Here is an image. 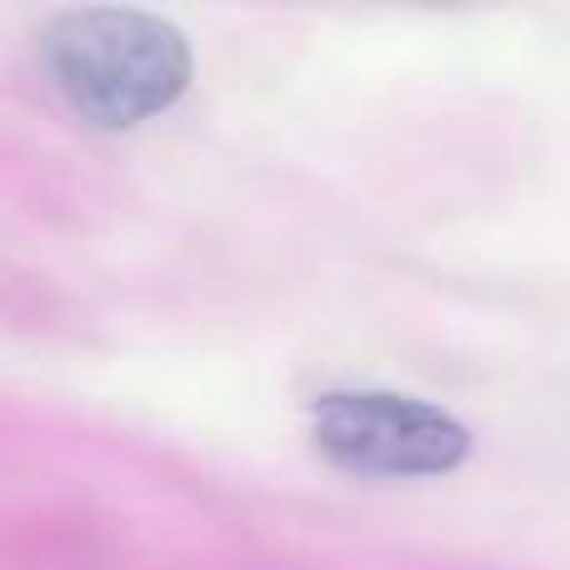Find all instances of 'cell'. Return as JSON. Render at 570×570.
Masks as SVG:
<instances>
[{
    "label": "cell",
    "instance_id": "6da1fadb",
    "mask_svg": "<svg viewBox=\"0 0 570 570\" xmlns=\"http://www.w3.org/2000/svg\"><path fill=\"white\" fill-rule=\"evenodd\" d=\"M56 90L80 120L130 130L170 110L190 86V46L170 20L126 6H86L50 20L40 40Z\"/></svg>",
    "mask_w": 570,
    "mask_h": 570
},
{
    "label": "cell",
    "instance_id": "7a4b0ae2",
    "mask_svg": "<svg viewBox=\"0 0 570 570\" xmlns=\"http://www.w3.org/2000/svg\"><path fill=\"white\" fill-rule=\"evenodd\" d=\"M315 445L351 475H445L471 455V431L455 415L395 391H331L311 411Z\"/></svg>",
    "mask_w": 570,
    "mask_h": 570
}]
</instances>
